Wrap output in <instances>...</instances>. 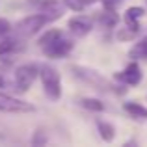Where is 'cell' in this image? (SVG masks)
<instances>
[{
    "instance_id": "13",
    "label": "cell",
    "mask_w": 147,
    "mask_h": 147,
    "mask_svg": "<svg viewBox=\"0 0 147 147\" xmlns=\"http://www.w3.org/2000/svg\"><path fill=\"white\" fill-rule=\"evenodd\" d=\"M125 112H129L132 117H136V119H147V108L145 106H142V104H138V102H125Z\"/></svg>"
},
{
    "instance_id": "3",
    "label": "cell",
    "mask_w": 147,
    "mask_h": 147,
    "mask_svg": "<svg viewBox=\"0 0 147 147\" xmlns=\"http://www.w3.org/2000/svg\"><path fill=\"white\" fill-rule=\"evenodd\" d=\"M41 75V82H43V91L47 93V97L50 100H58L61 97V78L60 73L50 65H43L39 71Z\"/></svg>"
},
{
    "instance_id": "5",
    "label": "cell",
    "mask_w": 147,
    "mask_h": 147,
    "mask_svg": "<svg viewBox=\"0 0 147 147\" xmlns=\"http://www.w3.org/2000/svg\"><path fill=\"white\" fill-rule=\"evenodd\" d=\"M0 112H7V114H26V112H34V106L26 100L15 99L7 93L0 91Z\"/></svg>"
},
{
    "instance_id": "19",
    "label": "cell",
    "mask_w": 147,
    "mask_h": 147,
    "mask_svg": "<svg viewBox=\"0 0 147 147\" xmlns=\"http://www.w3.org/2000/svg\"><path fill=\"white\" fill-rule=\"evenodd\" d=\"M102 2V6L106 7V9H115V7L121 4V0H100Z\"/></svg>"
},
{
    "instance_id": "11",
    "label": "cell",
    "mask_w": 147,
    "mask_h": 147,
    "mask_svg": "<svg viewBox=\"0 0 147 147\" xmlns=\"http://www.w3.org/2000/svg\"><path fill=\"white\" fill-rule=\"evenodd\" d=\"M129 56L132 60H147V36L134 43V47L129 50Z\"/></svg>"
},
{
    "instance_id": "4",
    "label": "cell",
    "mask_w": 147,
    "mask_h": 147,
    "mask_svg": "<svg viewBox=\"0 0 147 147\" xmlns=\"http://www.w3.org/2000/svg\"><path fill=\"white\" fill-rule=\"evenodd\" d=\"M39 71L41 69L36 63H24V65H19L15 69V88H17L19 93H26L30 90V86L37 78Z\"/></svg>"
},
{
    "instance_id": "1",
    "label": "cell",
    "mask_w": 147,
    "mask_h": 147,
    "mask_svg": "<svg viewBox=\"0 0 147 147\" xmlns=\"http://www.w3.org/2000/svg\"><path fill=\"white\" fill-rule=\"evenodd\" d=\"M60 17H61V9L60 11H41V13H36V15H28V17H24L22 21L17 22L15 32L19 36H24V37L36 36L45 24H49V22L56 21Z\"/></svg>"
},
{
    "instance_id": "20",
    "label": "cell",
    "mask_w": 147,
    "mask_h": 147,
    "mask_svg": "<svg viewBox=\"0 0 147 147\" xmlns=\"http://www.w3.org/2000/svg\"><path fill=\"white\" fill-rule=\"evenodd\" d=\"M41 132H43V130H41V129L37 130L36 138H34V140H32V144H34V145H41V144H45V142H47V136L43 138V136H41Z\"/></svg>"
},
{
    "instance_id": "15",
    "label": "cell",
    "mask_w": 147,
    "mask_h": 147,
    "mask_svg": "<svg viewBox=\"0 0 147 147\" xmlns=\"http://www.w3.org/2000/svg\"><path fill=\"white\" fill-rule=\"evenodd\" d=\"M17 50H22V45H19L17 39H4V41H0V56L17 52Z\"/></svg>"
},
{
    "instance_id": "2",
    "label": "cell",
    "mask_w": 147,
    "mask_h": 147,
    "mask_svg": "<svg viewBox=\"0 0 147 147\" xmlns=\"http://www.w3.org/2000/svg\"><path fill=\"white\" fill-rule=\"evenodd\" d=\"M71 69H73V75H75V76H78L80 80H84V82L91 84V86H93L95 90H99V91H114V93H119V95L125 93V88H121V86H119V88H117V86H114L112 82L104 80L102 76L99 75V73L91 71V69L80 67V65H76V67H71Z\"/></svg>"
},
{
    "instance_id": "17",
    "label": "cell",
    "mask_w": 147,
    "mask_h": 147,
    "mask_svg": "<svg viewBox=\"0 0 147 147\" xmlns=\"http://www.w3.org/2000/svg\"><path fill=\"white\" fill-rule=\"evenodd\" d=\"M63 4L69 7V9L76 11V13H80V11L84 9V6H86V2H84V0H63Z\"/></svg>"
},
{
    "instance_id": "24",
    "label": "cell",
    "mask_w": 147,
    "mask_h": 147,
    "mask_svg": "<svg viewBox=\"0 0 147 147\" xmlns=\"http://www.w3.org/2000/svg\"><path fill=\"white\" fill-rule=\"evenodd\" d=\"M145 2H147V0H145Z\"/></svg>"
},
{
    "instance_id": "6",
    "label": "cell",
    "mask_w": 147,
    "mask_h": 147,
    "mask_svg": "<svg viewBox=\"0 0 147 147\" xmlns=\"http://www.w3.org/2000/svg\"><path fill=\"white\" fill-rule=\"evenodd\" d=\"M71 49H73V41L71 39H67L65 36H61L60 39H56L54 43H50L47 45V47H43V52L47 54L49 58H63V56H67L69 52H71Z\"/></svg>"
},
{
    "instance_id": "14",
    "label": "cell",
    "mask_w": 147,
    "mask_h": 147,
    "mask_svg": "<svg viewBox=\"0 0 147 147\" xmlns=\"http://www.w3.org/2000/svg\"><path fill=\"white\" fill-rule=\"evenodd\" d=\"M61 36H63V32H61V30H58V28L47 30V32H45L43 36L39 37V41H37V45H39V47L43 49V47H47V45L54 43V41H56V39H60Z\"/></svg>"
},
{
    "instance_id": "18",
    "label": "cell",
    "mask_w": 147,
    "mask_h": 147,
    "mask_svg": "<svg viewBox=\"0 0 147 147\" xmlns=\"http://www.w3.org/2000/svg\"><path fill=\"white\" fill-rule=\"evenodd\" d=\"M9 32H11V22L7 21V19L0 17V37L7 36V34H9Z\"/></svg>"
},
{
    "instance_id": "23",
    "label": "cell",
    "mask_w": 147,
    "mask_h": 147,
    "mask_svg": "<svg viewBox=\"0 0 147 147\" xmlns=\"http://www.w3.org/2000/svg\"><path fill=\"white\" fill-rule=\"evenodd\" d=\"M84 2H86V4H93L95 0H84Z\"/></svg>"
},
{
    "instance_id": "21",
    "label": "cell",
    "mask_w": 147,
    "mask_h": 147,
    "mask_svg": "<svg viewBox=\"0 0 147 147\" xmlns=\"http://www.w3.org/2000/svg\"><path fill=\"white\" fill-rule=\"evenodd\" d=\"M134 34H136L134 30H130V32H119L117 37L119 39H130V37H134Z\"/></svg>"
},
{
    "instance_id": "22",
    "label": "cell",
    "mask_w": 147,
    "mask_h": 147,
    "mask_svg": "<svg viewBox=\"0 0 147 147\" xmlns=\"http://www.w3.org/2000/svg\"><path fill=\"white\" fill-rule=\"evenodd\" d=\"M0 88H4V78L0 76Z\"/></svg>"
},
{
    "instance_id": "12",
    "label": "cell",
    "mask_w": 147,
    "mask_h": 147,
    "mask_svg": "<svg viewBox=\"0 0 147 147\" xmlns=\"http://www.w3.org/2000/svg\"><path fill=\"white\" fill-rule=\"evenodd\" d=\"M97 130L100 134V138H102L104 142H112L115 138V129L112 123L108 121H102V119H97Z\"/></svg>"
},
{
    "instance_id": "10",
    "label": "cell",
    "mask_w": 147,
    "mask_h": 147,
    "mask_svg": "<svg viewBox=\"0 0 147 147\" xmlns=\"http://www.w3.org/2000/svg\"><path fill=\"white\" fill-rule=\"evenodd\" d=\"M97 21L104 28H114L119 22V17H117V13H115V9H106V7H104V11H100L97 15Z\"/></svg>"
},
{
    "instance_id": "7",
    "label": "cell",
    "mask_w": 147,
    "mask_h": 147,
    "mask_svg": "<svg viewBox=\"0 0 147 147\" xmlns=\"http://www.w3.org/2000/svg\"><path fill=\"white\" fill-rule=\"evenodd\" d=\"M114 78L119 80V82H123V84H127V86H138V84L142 82V69L136 61H132V63L127 65L125 71L115 73Z\"/></svg>"
},
{
    "instance_id": "16",
    "label": "cell",
    "mask_w": 147,
    "mask_h": 147,
    "mask_svg": "<svg viewBox=\"0 0 147 147\" xmlns=\"http://www.w3.org/2000/svg\"><path fill=\"white\" fill-rule=\"evenodd\" d=\"M80 104H82L86 110H90V112H102V110H104V104L100 102L99 99H90V97H86V99L80 100Z\"/></svg>"
},
{
    "instance_id": "8",
    "label": "cell",
    "mask_w": 147,
    "mask_h": 147,
    "mask_svg": "<svg viewBox=\"0 0 147 147\" xmlns=\"http://www.w3.org/2000/svg\"><path fill=\"white\" fill-rule=\"evenodd\" d=\"M67 26H69V32H71L75 37H84V36H88V34L91 32V28H93L91 21H90L88 17H84V15H76V17L69 19Z\"/></svg>"
},
{
    "instance_id": "9",
    "label": "cell",
    "mask_w": 147,
    "mask_h": 147,
    "mask_svg": "<svg viewBox=\"0 0 147 147\" xmlns=\"http://www.w3.org/2000/svg\"><path fill=\"white\" fill-rule=\"evenodd\" d=\"M144 13H145V9L144 7H140V6H134V7H129L127 9V13H125V24L129 26V30H134V32H138L140 30V19L144 17Z\"/></svg>"
}]
</instances>
